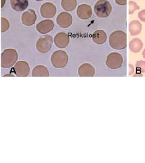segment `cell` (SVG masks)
<instances>
[{
  "label": "cell",
  "mask_w": 145,
  "mask_h": 163,
  "mask_svg": "<svg viewBox=\"0 0 145 163\" xmlns=\"http://www.w3.org/2000/svg\"><path fill=\"white\" fill-rule=\"evenodd\" d=\"M76 0H62L61 5L64 10L67 12H71L74 10L77 6Z\"/></svg>",
  "instance_id": "ffe728a7"
},
{
  "label": "cell",
  "mask_w": 145,
  "mask_h": 163,
  "mask_svg": "<svg viewBox=\"0 0 145 163\" xmlns=\"http://www.w3.org/2000/svg\"><path fill=\"white\" fill-rule=\"evenodd\" d=\"M32 73L33 77H48L50 75L48 68L42 65L36 66L33 69Z\"/></svg>",
  "instance_id": "2e32d148"
},
{
  "label": "cell",
  "mask_w": 145,
  "mask_h": 163,
  "mask_svg": "<svg viewBox=\"0 0 145 163\" xmlns=\"http://www.w3.org/2000/svg\"><path fill=\"white\" fill-rule=\"evenodd\" d=\"M107 40V33L103 30H97L93 35V41L97 44L101 45L104 43Z\"/></svg>",
  "instance_id": "e0dca14e"
},
{
  "label": "cell",
  "mask_w": 145,
  "mask_h": 163,
  "mask_svg": "<svg viewBox=\"0 0 145 163\" xmlns=\"http://www.w3.org/2000/svg\"><path fill=\"white\" fill-rule=\"evenodd\" d=\"M18 59L17 51L14 48H7L1 54V67L9 68L16 63Z\"/></svg>",
  "instance_id": "7a4b0ae2"
},
{
  "label": "cell",
  "mask_w": 145,
  "mask_h": 163,
  "mask_svg": "<svg viewBox=\"0 0 145 163\" xmlns=\"http://www.w3.org/2000/svg\"><path fill=\"white\" fill-rule=\"evenodd\" d=\"M129 46V49L131 51L134 53H138L140 51V50L142 49L143 44L142 41L140 40L138 38H135L130 41Z\"/></svg>",
  "instance_id": "d6986e66"
},
{
  "label": "cell",
  "mask_w": 145,
  "mask_h": 163,
  "mask_svg": "<svg viewBox=\"0 0 145 163\" xmlns=\"http://www.w3.org/2000/svg\"><path fill=\"white\" fill-rule=\"evenodd\" d=\"M10 28L9 21L5 18H1V32L4 33Z\"/></svg>",
  "instance_id": "7402d4cb"
},
{
  "label": "cell",
  "mask_w": 145,
  "mask_h": 163,
  "mask_svg": "<svg viewBox=\"0 0 145 163\" xmlns=\"http://www.w3.org/2000/svg\"><path fill=\"white\" fill-rule=\"evenodd\" d=\"M37 19L36 12L33 9H29L24 12L21 16L22 23L27 27H30L35 24Z\"/></svg>",
  "instance_id": "8fae6325"
},
{
  "label": "cell",
  "mask_w": 145,
  "mask_h": 163,
  "mask_svg": "<svg viewBox=\"0 0 145 163\" xmlns=\"http://www.w3.org/2000/svg\"><path fill=\"white\" fill-rule=\"evenodd\" d=\"M56 23L61 28H68L72 24V16L68 12H61L56 18Z\"/></svg>",
  "instance_id": "30bf717a"
},
{
  "label": "cell",
  "mask_w": 145,
  "mask_h": 163,
  "mask_svg": "<svg viewBox=\"0 0 145 163\" xmlns=\"http://www.w3.org/2000/svg\"><path fill=\"white\" fill-rule=\"evenodd\" d=\"M13 70L17 77H27L29 75L30 68L27 62L20 61L15 64Z\"/></svg>",
  "instance_id": "52a82bcc"
},
{
  "label": "cell",
  "mask_w": 145,
  "mask_h": 163,
  "mask_svg": "<svg viewBox=\"0 0 145 163\" xmlns=\"http://www.w3.org/2000/svg\"><path fill=\"white\" fill-rule=\"evenodd\" d=\"M142 25L139 21H133L129 24V32L132 36H136L140 33Z\"/></svg>",
  "instance_id": "ac0fdd59"
},
{
  "label": "cell",
  "mask_w": 145,
  "mask_h": 163,
  "mask_svg": "<svg viewBox=\"0 0 145 163\" xmlns=\"http://www.w3.org/2000/svg\"><path fill=\"white\" fill-rule=\"evenodd\" d=\"M129 75H133V74L134 73V67H133L132 65H131V64L129 65Z\"/></svg>",
  "instance_id": "484cf974"
},
{
  "label": "cell",
  "mask_w": 145,
  "mask_h": 163,
  "mask_svg": "<svg viewBox=\"0 0 145 163\" xmlns=\"http://www.w3.org/2000/svg\"><path fill=\"white\" fill-rule=\"evenodd\" d=\"M55 27L54 22L50 19H45L36 24V30L41 34L44 35L51 32Z\"/></svg>",
  "instance_id": "9c48e42d"
},
{
  "label": "cell",
  "mask_w": 145,
  "mask_h": 163,
  "mask_svg": "<svg viewBox=\"0 0 145 163\" xmlns=\"http://www.w3.org/2000/svg\"><path fill=\"white\" fill-rule=\"evenodd\" d=\"M35 1H42L44 0H35Z\"/></svg>",
  "instance_id": "4dcf8cb0"
},
{
  "label": "cell",
  "mask_w": 145,
  "mask_h": 163,
  "mask_svg": "<svg viewBox=\"0 0 145 163\" xmlns=\"http://www.w3.org/2000/svg\"><path fill=\"white\" fill-rule=\"evenodd\" d=\"M5 4V0H1V8H3Z\"/></svg>",
  "instance_id": "4316f807"
},
{
  "label": "cell",
  "mask_w": 145,
  "mask_h": 163,
  "mask_svg": "<svg viewBox=\"0 0 145 163\" xmlns=\"http://www.w3.org/2000/svg\"><path fill=\"white\" fill-rule=\"evenodd\" d=\"M70 42V38L65 32H60L56 34L54 38L55 45L59 48H66Z\"/></svg>",
  "instance_id": "4fadbf2b"
},
{
  "label": "cell",
  "mask_w": 145,
  "mask_h": 163,
  "mask_svg": "<svg viewBox=\"0 0 145 163\" xmlns=\"http://www.w3.org/2000/svg\"><path fill=\"white\" fill-rule=\"evenodd\" d=\"M69 62V56L63 50L55 51L51 56V63L56 68L65 67Z\"/></svg>",
  "instance_id": "3957f363"
},
{
  "label": "cell",
  "mask_w": 145,
  "mask_h": 163,
  "mask_svg": "<svg viewBox=\"0 0 145 163\" xmlns=\"http://www.w3.org/2000/svg\"><path fill=\"white\" fill-rule=\"evenodd\" d=\"M123 59L122 56L118 53H110L107 57L106 65L111 70H116L120 68L123 64Z\"/></svg>",
  "instance_id": "8992f818"
},
{
  "label": "cell",
  "mask_w": 145,
  "mask_h": 163,
  "mask_svg": "<svg viewBox=\"0 0 145 163\" xmlns=\"http://www.w3.org/2000/svg\"><path fill=\"white\" fill-rule=\"evenodd\" d=\"M94 10L97 17L107 18L112 12V6L107 0H99L96 3Z\"/></svg>",
  "instance_id": "277c9868"
},
{
  "label": "cell",
  "mask_w": 145,
  "mask_h": 163,
  "mask_svg": "<svg viewBox=\"0 0 145 163\" xmlns=\"http://www.w3.org/2000/svg\"><path fill=\"white\" fill-rule=\"evenodd\" d=\"M10 5L15 11L21 12L27 9L29 1V0H10Z\"/></svg>",
  "instance_id": "9a60e30c"
},
{
  "label": "cell",
  "mask_w": 145,
  "mask_h": 163,
  "mask_svg": "<svg viewBox=\"0 0 145 163\" xmlns=\"http://www.w3.org/2000/svg\"><path fill=\"white\" fill-rule=\"evenodd\" d=\"M115 2L119 5H126L127 0H115Z\"/></svg>",
  "instance_id": "d4e9b609"
},
{
  "label": "cell",
  "mask_w": 145,
  "mask_h": 163,
  "mask_svg": "<svg viewBox=\"0 0 145 163\" xmlns=\"http://www.w3.org/2000/svg\"><path fill=\"white\" fill-rule=\"evenodd\" d=\"M142 55H143V57L145 59V49L143 50V53H142Z\"/></svg>",
  "instance_id": "f546056e"
},
{
  "label": "cell",
  "mask_w": 145,
  "mask_h": 163,
  "mask_svg": "<svg viewBox=\"0 0 145 163\" xmlns=\"http://www.w3.org/2000/svg\"><path fill=\"white\" fill-rule=\"evenodd\" d=\"M136 72L137 74L141 75V73H143L145 72V61H137L136 64Z\"/></svg>",
  "instance_id": "44dd1931"
},
{
  "label": "cell",
  "mask_w": 145,
  "mask_h": 163,
  "mask_svg": "<svg viewBox=\"0 0 145 163\" xmlns=\"http://www.w3.org/2000/svg\"><path fill=\"white\" fill-rule=\"evenodd\" d=\"M140 9L139 6L134 1H130L129 2V14L132 15L136 10Z\"/></svg>",
  "instance_id": "603a6c76"
},
{
  "label": "cell",
  "mask_w": 145,
  "mask_h": 163,
  "mask_svg": "<svg viewBox=\"0 0 145 163\" xmlns=\"http://www.w3.org/2000/svg\"><path fill=\"white\" fill-rule=\"evenodd\" d=\"M78 74L80 77H93L95 74V69L92 65L85 63L79 68Z\"/></svg>",
  "instance_id": "5bb4252c"
},
{
  "label": "cell",
  "mask_w": 145,
  "mask_h": 163,
  "mask_svg": "<svg viewBox=\"0 0 145 163\" xmlns=\"http://www.w3.org/2000/svg\"><path fill=\"white\" fill-rule=\"evenodd\" d=\"M6 76H11V77H13L14 76L12 75H4V77H6Z\"/></svg>",
  "instance_id": "f1b7e54d"
},
{
  "label": "cell",
  "mask_w": 145,
  "mask_h": 163,
  "mask_svg": "<svg viewBox=\"0 0 145 163\" xmlns=\"http://www.w3.org/2000/svg\"><path fill=\"white\" fill-rule=\"evenodd\" d=\"M40 13L44 18H52L56 13V7L51 2H45L41 5Z\"/></svg>",
  "instance_id": "ba28073f"
},
{
  "label": "cell",
  "mask_w": 145,
  "mask_h": 163,
  "mask_svg": "<svg viewBox=\"0 0 145 163\" xmlns=\"http://www.w3.org/2000/svg\"><path fill=\"white\" fill-rule=\"evenodd\" d=\"M143 76L142 74H141V75H139V74H135V75H134V77H136V76Z\"/></svg>",
  "instance_id": "83f0119b"
},
{
  "label": "cell",
  "mask_w": 145,
  "mask_h": 163,
  "mask_svg": "<svg viewBox=\"0 0 145 163\" xmlns=\"http://www.w3.org/2000/svg\"><path fill=\"white\" fill-rule=\"evenodd\" d=\"M139 18L141 21L145 22V10H143L139 13Z\"/></svg>",
  "instance_id": "cb8c5ba5"
},
{
  "label": "cell",
  "mask_w": 145,
  "mask_h": 163,
  "mask_svg": "<svg viewBox=\"0 0 145 163\" xmlns=\"http://www.w3.org/2000/svg\"><path fill=\"white\" fill-rule=\"evenodd\" d=\"M109 45L115 50H123L127 46V35L122 30H117L109 36Z\"/></svg>",
  "instance_id": "6da1fadb"
},
{
  "label": "cell",
  "mask_w": 145,
  "mask_h": 163,
  "mask_svg": "<svg viewBox=\"0 0 145 163\" xmlns=\"http://www.w3.org/2000/svg\"><path fill=\"white\" fill-rule=\"evenodd\" d=\"M53 38L49 35L40 37L36 42V50L41 53H47L52 47Z\"/></svg>",
  "instance_id": "5b68a950"
},
{
  "label": "cell",
  "mask_w": 145,
  "mask_h": 163,
  "mask_svg": "<svg viewBox=\"0 0 145 163\" xmlns=\"http://www.w3.org/2000/svg\"><path fill=\"white\" fill-rule=\"evenodd\" d=\"M92 15L93 11L90 5L83 4L77 7V15L80 19L83 20L88 19L92 16Z\"/></svg>",
  "instance_id": "7c38bea8"
}]
</instances>
